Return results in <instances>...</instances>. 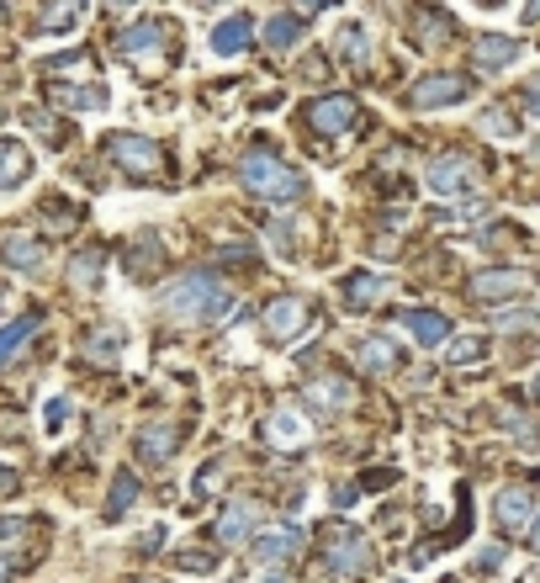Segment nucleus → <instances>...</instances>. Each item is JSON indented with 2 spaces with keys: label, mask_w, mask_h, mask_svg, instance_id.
<instances>
[{
  "label": "nucleus",
  "mask_w": 540,
  "mask_h": 583,
  "mask_svg": "<svg viewBox=\"0 0 540 583\" xmlns=\"http://www.w3.org/2000/svg\"><path fill=\"white\" fill-rule=\"evenodd\" d=\"M536 583H540V573H536Z\"/></svg>",
  "instance_id": "50"
},
{
  "label": "nucleus",
  "mask_w": 540,
  "mask_h": 583,
  "mask_svg": "<svg viewBox=\"0 0 540 583\" xmlns=\"http://www.w3.org/2000/svg\"><path fill=\"white\" fill-rule=\"evenodd\" d=\"M239 181H244V191L266 197V202H275V208H292L302 191H307V181H302L297 170H292L275 149H266V144H255V149L239 159Z\"/></svg>",
  "instance_id": "2"
},
{
  "label": "nucleus",
  "mask_w": 540,
  "mask_h": 583,
  "mask_svg": "<svg viewBox=\"0 0 540 583\" xmlns=\"http://www.w3.org/2000/svg\"><path fill=\"white\" fill-rule=\"evenodd\" d=\"M117 54L127 64H138V69H159V59H165V27L159 22H138V27L117 32Z\"/></svg>",
  "instance_id": "9"
},
{
  "label": "nucleus",
  "mask_w": 540,
  "mask_h": 583,
  "mask_svg": "<svg viewBox=\"0 0 540 583\" xmlns=\"http://www.w3.org/2000/svg\"><path fill=\"white\" fill-rule=\"evenodd\" d=\"M117 345H122V335L117 329H106V335H95L86 345V356H101V361H106V356H117Z\"/></svg>",
  "instance_id": "37"
},
{
  "label": "nucleus",
  "mask_w": 540,
  "mask_h": 583,
  "mask_svg": "<svg viewBox=\"0 0 540 583\" xmlns=\"http://www.w3.org/2000/svg\"><path fill=\"white\" fill-rule=\"evenodd\" d=\"M202 5H217V0H202Z\"/></svg>",
  "instance_id": "49"
},
{
  "label": "nucleus",
  "mask_w": 540,
  "mask_h": 583,
  "mask_svg": "<svg viewBox=\"0 0 540 583\" xmlns=\"http://www.w3.org/2000/svg\"><path fill=\"white\" fill-rule=\"evenodd\" d=\"M307 123H313V133H324V138H345L360 123V101L356 96H318L307 106Z\"/></svg>",
  "instance_id": "8"
},
{
  "label": "nucleus",
  "mask_w": 540,
  "mask_h": 583,
  "mask_svg": "<svg viewBox=\"0 0 540 583\" xmlns=\"http://www.w3.org/2000/svg\"><path fill=\"white\" fill-rule=\"evenodd\" d=\"M318 5H324V0H297V11H318Z\"/></svg>",
  "instance_id": "46"
},
{
  "label": "nucleus",
  "mask_w": 540,
  "mask_h": 583,
  "mask_svg": "<svg viewBox=\"0 0 540 583\" xmlns=\"http://www.w3.org/2000/svg\"><path fill=\"white\" fill-rule=\"evenodd\" d=\"M345 54H350V64H365V59H371V32L350 22V27H345Z\"/></svg>",
  "instance_id": "32"
},
{
  "label": "nucleus",
  "mask_w": 540,
  "mask_h": 583,
  "mask_svg": "<svg viewBox=\"0 0 540 583\" xmlns=\"http://www.w3.org/2000/svg\"><path fill=\"white\" fill-rule=\"evenodd\" d=\"M43 69H48L54 80H90L95 59H90V54H64V59H48Z\"/></svg>",
  "instance_id": "30"
},
{
  "label": "nucleus",
  "mask_w": 540,
  "mask_h": 583,
  "mask_svg": "<svg viewBox=\"0 0 540 583\" xmlns=\"http://www.w3.org/2000/svg\"><path fill=\"white\" fill-rule=\"evenodd\" d=\"M487 133H493V138H514V133H519V123H514L509 112H504V106H493V112H487Z\"/></svg>",
  "instance_id": "35"
},
{
  "label": "nucleus",
  "mask_w": 540,
  "mask_h": 583,
  "mask_svg": "<svg viewBox=\"0 0 540 583\" xmlns=\"http://www.w3.org/2000/svg\"><path fill=\"white\" fill-rule=\"evenodd\" d=\"M525 22H540V0H525Z\"/></svg>",
  "instance_id": "42"
},
{
  "label": "nucleus",
  "mask_w": 540,
  "mask_h": 583,
  "mask_svg": "<svg viewBox=\"0 0 540 583\" xmlns=\"http://www.w3.org/2000/svg\"><path fill=\"white\" fill-rule=\"evenodd\" d=\"M101 271H106V249L101 245H86L75 260H69V287H80V292H95L101 287Z\"/></svg>",
  "instance_id": "20"
},
{
  "label": "nucleus",
  "mask_w": 540,
  "mask_h": 583,
  "mask_svg": "<svg viewBox=\"0 0 540 583\" xmlns=\"http://www.w3.org/2000/svg\"><path fill=\"white\" fill-rule=\"evenodd\" d=\"M64 414H69V403L54 399V403H48V419H43V425H48V430H64Z\"/></svg>",
  "instance_id": "40"
},
{
  "label": "nucleus",
  "mask_w": 540,
  "mask_h": 583,
  "mask_svg": "<svg viewBox=\"0 0 540 583\" xmlns=\"http://www.w3.org/2000/svg\"><path fill=\"white\" fill-rule=\"evenodd\" d=\"M419 27H429L419 32V48H440L446 43V16L440 11H419Z\"/></svg>",
  "instance_id": "33"
},
{
  "label": "nucleus",
  "mask_w": 540,
  "mask_h": 583,
  "mask_svg": "<svg viewBox=\"0 0 540 583\" xmlns=\"http://www.w3.org/2000/svg\"><path fill=\"white\" fill-rule=\"evenodd\" d=\"M313 324V307L307 298H270L266 313H260V329H266L270 345H297Z\"/></svg>",
  "instance_id": "4"
},
{
  "label": "nucleus",
  "mask_w": 540,
  "mask_h": 583,
  "mask_svg": "<svg viewBox=\"0 0 540 583\" xmlns=\"http://www.w3.org/2000/svg\"><path fill=\"white\" fill-rule=\"evenodd\" d=\"M133 504H138V478H133V472H117V478H112V493H106V520H122Z\"/></svg>",
  "instance_id": "26"
},
{
  "label": "nucleus",
  "mask_w": 540,
  "mask_h": 583,
  "mask_svg": "<svg viewBox=\"0 0 540 583\" xmlns=\"http://www.w3.org/2000/svg\"><path fill=\"white\" fill-rule=\"evenodd\" d=\"M493 515H498V525H504V530H530V520H536V493L525 489V483L498 489V498H493Z\"/></svg>",
  "instance_id": "12"
},
{
  "label": "nucleus",
  "mask_w": 540,
  "mask_h": 583,
  "mask_svg": "<svg viewBox=\"0 0 540 583\" xmlns=\"http://www.w3.org/2000/svg\"><path fill=\"white\" fill-rule=\"evenodd\" d=\"M536 403H540V377H536Z\"/></svg>",
  "instance_id": "48"
},
{
  "label": "nucleus",
  "mask_w": 540,
  "mask_h": 583,
  "mask_svg": "<svg viewBox=\"0 0 540 583\" xmlns=\"http://www.w3.org/2000/svg\"><path fill=\"white\" fill-rule=\"evenodd\" d=\"M0 260H5L11 271H37V266H43V245H37V234H22V228L0 234Z\"/></svg>",
  "instance_id": "16"
},
{
  "label": "nucleus",
  "mask_w": 540,
  "mask_h": 583,
  "mask_svg": "<svg viewBox=\"0 0 540 583\" xmlns=\"http://www.w3.org/2000/svg\"><path fill=\"white\" fill-rule=\"evenodd\" d=\"M397 345L392 339H382V335H371V339H360V367L365 371H397Z\"/></svg>",
  "instance_id": "23"
},
{
  "label": "nucleus",
  "mask_w": 540,
  "mask_h": 583,
  "mask_svg": "<svg viewBox=\"0 0 540 583\" xmlns=\"http://www.w3.org/2000/svg\"><path fill=\"white\" fill-rule=\"evenodd\" d=\"M249 583H292L286 573H260V579H249Z\"/></svg>",
  "instance_id": "43"
},
{
  "label": "nucleus",
  "mask_w": 540,
  "mask_h": 583,
  "mask_svg": "<svg viewBox=\"0 0 540 583\" xmlns=\"http://www.w3.org/2000/svg\"><path fill=\"white\" fill-rule=\"evenodd\" d=\"M27 176H32V154H27V144H16V138H0V191L22 186Z\"/></svg>",
  "instance_id": "21"
},
{
  "label": "nucleus",
  "mask_w": 540,
  "mask_h": 583,
  "mask_svg": "<svg viewBox=\"0 0 540 583\" xmlns=\"http://www.w3.org/2000/svg\"><path fill=\"white\" fill-rule=\"evenodd\" d=\"M32 536V520H22V515H5L0 520V547H22Z\"/></svg>",
  "instance_id": "34"
},
{
  "label": "nucleus",
  "mask_w": 540,
  "mask_h": 583,
  "mask_svg": "<svg viewBox=\"0 0 540 583\" xmlns=\"http://www.w3.org/2000/svg\"><path fill=\"white\" fill-rule=\"evenodd\" d=\"M302 393H307V403H313L318 414H345V408H356V382H350V377H313Z\"/></svg>",
  "instance_id": "13"
},
{
  "label": "nucleus",
  "mask_w": 540,
  "mask_h": 583,
  "mask_svg": "<svg viewBox=\"0 0 540 583\" xmlns=\"http://www.w3.org/2000/svg\"><path fill=\"white\" fill-rule=\"evenodd\" d=\"M382 298H387V277H376V271H350L345 277V307L365 313V307H376Z\"/></svg>",
  "instance_id": "19"
},
{
  "label": "nucleus",
  "mask_w": 540,
  "mask_h": 583,
  "mask_svg": "<svg viewBox=\"0 0 540 583\" xmlns=\"http://www.w3.org/2000/svg\"><path fill=\"white\" fill-rule=\"evenodd\" d=\"M106 5H112V11H127V5H138V0H106Z\"/></svg>",
  "instance_id": "45"
},
{
  "label": "nucleus",
  "mask_w": 540,
  "mask_h": 583,
  "mask_svg": "<svg viewBox=\"0 0 540 583\" xmlns=\"http://www.w3.org/2000/svg\"><path fill=\"white\" fill-rule=\"evenodd\" d=\"M472 96V75H424L408 86V106L414 112H435V106H455Z\"/></svg>",
  "instance_id": "7"
},
{
  "label": "nucleus",
  "mask_w": 540,
  "mask_h": 583,
  "mask_svg": "<svg viewBox=\"0 0 540 583\" xmlns=\"http://www.w3.org/2000/svg\"><path fill=\"white\" fill-rule=\"evenodd\" d=\"M106 154H112L117 170L138 176V181L159 176V165H165V149L154 138H144V133H106Z\"/></svg>",
  "instance_id": "3"
},
{
  "label": "nucleus",
  "mask_w": 540,
  "mask_h": 583,
  "mask_svg": "<svg viewBox=\"0 0 540 583\" xmlns=\"http://www.w3.org/2000/svg\"><path fill=\"white\" fill-rule=\"evenodd\" d=\"M519 59V43L514 37H477V69H504Z\"/></svg>",
  "instance_id": "25"
},
{
  "label": "nucleus",
  "mask_w": 540,
  "mask_h": 583,
  "mask_svg": "<svg viewBox=\"0 0 540 583\" xmlns=\"http://www.w3.org/2000/svg\"><path fill=\"white\" fill-rule=\"evenodd\" d=\"M530 159H536V165H540V138H536V149H530Z\"/></svg>",
  "instance_id": "47"
},
{
  "label": "nucleus",
  "mask_w": 540,
  "mask_h": 583,
  "mask_svg": "<svg viewBox=\"0 0 540 583\" xmlns=\"http://www.w3.org/2000/svg\"><path fill=\"white\" fill-rule=\"evenodd\" d=\"M159 307L176 318V324H217L228 307H234V287L217 277V271H185L165 287Z\"/></svg>",
  "instance_id": "1"
},
{
  "label": "nucleus",
  "mask_w": 540,
  "mask_h": 583,
  "mask_svg": "<svg viewBox=\"0 0 540 583\" xmlns=\"http://www.w3.org/2000/svg\"><path fill=\"white\" fill-rule=\"evenodd\" d=\"M525 536H530V547H536V552H540V515H536V520H530V530H525Z\"/></svg>",
  "instance_id": "41"
},
{
  "label": "nucleus",
  "mask_w": 540,
  "mask_h": 583,
  "mask_svg": "<svg viewBox=\"0 0 540 583\" xmlns=\"http://www.w3.org/2000/svg\"><path fill=\"white\" fill-rule=\"evenodd\" d=\"M397 324H403L408 335L419 339V345H429V350L450 339V318H446V313H435V307H408V313H403Z\"/></svg>",
  "instance_id": "15"
},
{
  "label": "nucleus",
  "mask_w": 540,
  "mask_h": 583,
  "mask_svg": "<svg viewBox=\"0 0 540 583\" xmlns=\"http://www.w3.org/2000/svg\"><path fill=\"white\" fill-rule=\"evenodd\" d=\"M255 520H260L255 498H228V509H223V520H217V541H223V547H239L244 536L255 530Z\"/></svg>",
  "instance_id": "17"
},
{
  "label": "nucleus",
  "mask_w": 540,
  "mask_h": 583,
  "mask_svg": "<svg viewBox=\"0 0 540 583\" xmlns=\"http://www.w3.org/2000/svg\"><path fill=\"white\" fill-rule=\"evenodd\" d=\"M176 562L185 573H212V568H217V552H180Z\"/></svg>",
  "instance_id": "36"
},
{
  "label": "nucleus",
  "mask_w": 540,
  "mask_h": 583,
  "mask_svg": "<svg viewBox=\"0 0 540 583\" xmlns=\"http://www.w3.org/2000/svg\"><path fill=\"white\" fill-rule=\"evenodd\" d=\"M440 350H446L450 367H472V361H482V356H487V339H482V335H461V339H446Z\"/></svg>",
  "instance_id": "28"
},
{
  "label": "nucleus",
  "mask_w": 540,
  "mask_h": 583,
  "mask_svg": "<svg viewBox=\"0 0 540 583\" xmlns=\"http://www.w3.org/2000/svg\"><path fill=\"white\" fill-rule=\"evenodd\" d=\"M482 176H477V159L472 154H440L435 165H429V186L440 191V197H461V191H472Z\"/></svg>",
  "instance_id": "10"
},
{
  "label": "nucleus",
  "mask_w": 540,
  "mask_h": 583,
  "mask_svg": "<svg viewBox=\"0 0 540 583\" xmlns=\"http://www.w3.org/2000/svg\"><path fill=\"white\" fill-rule=\"evenodd\" d=\"M249 37H255V16H249V11H239V16L217 22V32H212V54L234 59V54H244V48H249Z\"/></svg>",
  "instance_id": "18"
},
{
  "label": "nucleus",
  "mask_w": 540,
  "mask_h": 583,
  "mask_svg": "<svg viewBox=\"0 0 540 583\" xmlns=\"http://www.w3.org/2000/svg\"><path fill=\"white\" fill-rule=\"evenodd\" d=\"M266 435H270V446H297L307 430H302V419H292V414L281 408V414H275V419L266 425Z\"/></svg>",
  "instance_id": "31"
},
{
  "label": "nucleus",
  "mask_w": 540,
  "mask_h": 583,
  "mask_svg": "<svg viewBox=\"0 0 540 583\" xmlns=\"http://www.w3.org/2000/svg\"><path fill=\"white\" fill-rule=\"evenodd\" d=\"M176 446H180L176 419H149V425L138 430V457L149 461V467H165V461L176 457Z\"/></svg>",
  "instance_id": "14"
},
{
  "label": "nucleus",
  "mask_w": 540,
  "mask_h": 583,
  "mask_svg": "<svg viewBox=\"0 0 540 583\" xmlns=\"http://www.w3.org/2000/svg\"><path fill=\"white\" fill-rule=\"evenodd\" d=\"M498 329H509V335H525V329H540L530 313H498Z\"/></svg>",
  "instance_id": "38"
},
{
  "label": "nucleus",
  "mask_w": 540,
  "mask_h": 583,
  "mask_svg": "<svg viewBox=\"0 0 540 583\" xmlns=\"http://www.w3.org/2000/svg\"><path fill=\"white\" fill-rule=\"evenodd\" d=\"M54 101L75 106V112H101V106H106V91H101V86H80V91H75V86H59Z\"/></svg>",
  "instance_id": "29"
},
{
  "label": "nucleus",
  "mask_w": 540,
  "mask_h": 583,
  "mask_svg": "<svg viewBox=\"0 0 540 583\" xmlns=\"http://www.w3.org/2000/svg\"><path fill=\"white\" fill-rule=\"evenodd\" d=\"M371 562H376L371 541L360 530H350V525H334L329 547H324V568L329 573H371Z\"/></svg>",
  "instance_id": "6"
},
{
  "label": "nucleus",
  "mask_w": 540,
  "mask_h": 583,
  "mask_svg": "<svg viewBox=\"0 0 540 583\" xmlns=\"http://www.w3.org/2000/svg\"><path fill=\"white\" fill-rule=\"evenodd\" d=\"M255 562H266V568H286V562H297L302 557V530L297 525H275L266 536H255Z\"/></svg>",
  "instance_id": "11"
},
{
  "label": "nucleus",
  "mask_w": 540,
  "mask_h": 583,
  "mask_svg": "<svg viewBox=\"0 0 540 583\" xmlns=\"http://www.w3.org/2000/svg\"><path fill=\"white\" fill-rule=\"evenodd\" d=\"M530 287H536V271H525V266H493V271L472 277V298L477 303H519V298H530Z\"/></svg>",
  "instance_id": "5"
},
{
  "label": "nucleus",
  "mask_w": 540,
  "mask_h": 583,
  "mask_svg": "<svg viewBox=\"0 0 540 583\" xmlns=\"http://www.w3.org/2000/svg\"><path fill=\"white\" fill-rule=\"evenodd\" d=\"M223 472H228L223 461H217V467H207V472H196V493H217V489H223Z\"/></svg>",
  "instance_id": "39"
},
{
  "label": "nucleus",
  "mask_w": 540,
  "mask_h": 583,
  "mask_svg": "<svg viewBox=\"0 0 540 583\" xmlns=\"http://www.w3.org/2000/svg\"><path fill=\"white\" fill-rule=\"evenodd\" d=\"M302 43V22L297 16H286V11H281V16H270L266 22V48L270 54H286V48H297Z\"/></svg>",
  "instance_id": "24"
},
{
  "label": "nucleus",
  "mask_w": 540,
  "mask_h": 583,
  "mask_svg": "<svg viewBox=\"0 0 540 583\" xmlns=\"http://www.w3.org/2000/svg\"><path fill=\"white\" fill-rule=\"evenodd\" d=\"M32 335H37V313H22L16 324H5V329H0V367H5V361H11Z\"/></svg>",
  "instance_id": "27"
},
{
  "label": "nucleus",
  "mask_w": 540,
  "mask_h": 583,
  "mask_svg": "<svg viewBox=\"0 0 540 583\" xmlns=\"http://www.w3.org/2000/svg\"><path fill=\"white\" fill-rule=\"evenodd\" d=\"M11 573H16V568H11L5 557H0V583H11Z\"/></svg>",
  "instance_id": "44"
},
{
  "label": "nucleus",
  "mask_w": 540,
  "mask_h": 583,
  "mask_svg": "<svg viewBox=\"0 0 540 583\" xmlns=\"http://www.w3.org/2000/svg\"><path fill=\"white\" fill-rule=\"evenodd\" d=\"M80 11H86V0H48L43 11H37V32H48V37H59L80 22Z\"/></svg>",
  "instance_id": "22"
}]
</instances>
